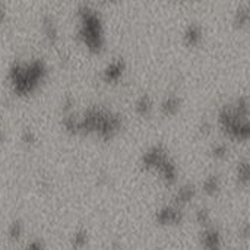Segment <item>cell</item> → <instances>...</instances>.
I'll use <instances>...</instances> for the list:
<instances>
[{"label": "cell", "mask_w": 250, "mask_h": 250, "mask_svg": "<svg viewBox=\"0 0 250 250\" xmlns=\"http://www.w3.org/2000/svg\"><path fill=\"white\" fill-rule=\"evenodd\" d=\"M248 22H249V4L242 3L234 12V23L236 26L242 28V26H246Z\"/></svg>", "instance_id": "d6986e66"}, {"label": "cell", "mask_w": 250, "mask_h": 250, "mask_svg": "<svg viewBox=\"0 0 250 250\" xmlns=\"http://www.w3.org/2000/svg\"><path fill=\"white\" fill-rule=\"evenodd\" d=\"M41 31L45 37V40L51 44H56L59 40V26L53 15H44L41 19Z\"/></svg>", "instance_id": "8fae6325"}, {"label": "cell", "mask_w": 250, "mask_h": 250, "mask_svg": "<svg viewBox=\"0 0 250 250\" xmlns=\"http://www.w3.org/2000/svg\"><path fill=\"white\" fill-rule=\"evenodd\" d=\"M125 70H126V60L123 57H114L103 69V79L105 82H108V83L110 82H117L123 76Z\"/></svg>", "instance_id": "ba28073f"}, {"label": "cell", "mask_w": 250, "mask_h": 250, "mask_svg": "<svg viewBox=\"0 0 250 250\" xmlns=\"http://www.w3.org/2000/svg\"><path fill=\"white\" fill-rule=\"evenodd\" d=\"M23 250H47V248H45V245H44L42 240L34 239V240H31V242L25 246V249Z\"/></svg>", "instance_id": "d4e9b609"}, {"label": "cell", "mask_w": 250, "mask_h": 250, "mask_svg": "<svg viewBox=\"0 0 250 250\" xmlns=\"http://www.w3.org/2000/svg\"><path fill=\"white\" fill-rule=\"evenodd\" d=\"M195 217H196V221L199 223L201 227H207V226L212 224V223H211V212H209V209L205 208V207L198 208Z\"/></svg>", "instance_id": "44dd1931"}, {"label": "cell", "mask_w": 250, "mask_h": 250, "mask_svg": "<svg viewBox=\"0 0 250 250\" xmlns=\"http://www.w3.org/2000/svg\"><path fill=\"white\" fill-rule=\"evenodd\" d=\"M152 107H154L152 98H151V95L146 94V92L141 94V95L136 98V101H135V110H136V113H138L139 116H144V117H145V116H149L151 111H152Z\"/></svg>", "instance_id": "5bb4252c"}, {"label": "cell", "mask_w": 250, "mask_h": 250, "mask_svg": "<svg viewBox=\"0 0 250 250\" xmlns=\"http://www.w3.org/2000/svg\"><path fill=\"white\" fill-rule=\"evenodd\" d=\"M199 240L204 250H224V240H223L221 230L214 224L202 227Z\"/></svg>", "instance_id": "52a82bcc"}, {"label": "cell", "mask_w": 250, "mask_h": 250, "mask_svg": "<svg viewBox=\"0 0 250 250\" xmlns=\"http://www.w3.org/2000/svg\"><path fill=\"white\" fill-rule=\"evenodd\" d=\"M73 104H75L73 97H72L70 94H66V95L63 97V103H62V105H63V113H64V114H66V113H70L72 108H73Z\"/></svg>", "instance_id": "cb8c5ba5"}, {"label": "cell", "mask_w": 250, "mask_h": 250, "mask_svg": "<svg viewBox=\"0 0 250 250\" xmlns=\"http://www.w3.org/2000/svg\"><path fill=\"white\" fill-rule=\"evenodd\" d=\"M249 101L240 95L231 104H224L218 111V123L224 133L231 139L246 141L249 138Z\"/></svg>", "instance_id": "3957f363"}, {"label": "cell", "mask_w": 250, "mask_h": 250, "mask_svg": "<svg viewBox=\"0 0 250 250\" xmlns=\"http://www.w3.org/2000/svg\"><path fill=\"white\" fill-rule=\"evenodd\" d=\"M25 231V226L21 220H13L9 226H7V239L10 242H19L21 237L23 236Z\"/></svg>", "instance_id": "e0dca14e"}, {"label": "cell", "mask_w": 250, "mask_h": 250, "mask_svg": "<svg viewBox=\"0 0 250 250\" xmlns=\"http://www.w3.org/2000/svg\"><path fill=\"white\" fill-rule=\"evenodd\" d=\"M202 37H204V29L199 23L196 22H192L189 23L185 31H183V41L186 45L189 47H196L201 44L202 41Z\"/></svg>", "instance_id": "7c38bea8"}, {"label": "cell", "mask_w": 250, "mask_h": 250, "mask_svg": "<svg viewBox=\"0 0 250 250\" xmlns=\"http://www.w3.org/2000/svg\"><path fill=\"white\" fill-rule=\"evenodd\" d=\"M182 98L177 94H167L161 101V113L166 116H173L180 110Z\"/></svg>", "instance_id": "4fadbf2b"}, {"label": "cell", "mask_w": 250, "mask_h": 250, "mask_svg": "<svg viewBox=\"0 0 250 250\" xmlns=\"http://www.w3.org/2000/svg\"><path fill=\"white\" fill-rule=\"evenodd\" d=\"M88 242H89V234H88L86 229H78L70 237V246L75 250H81L86 248Z\"/></svg>", "instance_id": "2e32d148"}, {"label": "cell", "mask_w": 250, "mask_h": 250, "mask_svg": "<svg viewBox=\"0 0 250 250\" xmlns=\"http://www.w3.org/2000/svg\"><path fill=\"white\" fill-rule=\"evenodd\" d=\"M47 75L48 66L41 57L13 60L7 69V81L16 95H29L37 91Z\"/></svg>", "instance_id": "6da1fadb"}, {"label": "cell", "mask_w": 250, "mask_h": 250, "mask_svg": "<svg viewBox=\"0 0 250 250\" xmlns=\"http://www.w3.org/2000/svg\"><path fill=\"white\" fill-rule=\"evenodd\" d=\"M199 130H201L204 135L209 133V132H211V123H209L207 119H204V120L201 122V125H199Z\"/></svg>", "instance_id": "484cf974"}, {"label": "cell", "mask_w": 250, "mask_h": 250, "mask_svg": "<svg viewBox=\"0 0 250 250\" xmlns=\"http://www.w3.org/2000/svg\"><path fill=\"white\" fill-rule=\"evenodd\" d=\"M221 188V177L217 174V173H211L208 174L204 182H202V190L208 195V196H212L215 193H218Z\"/></svg>", "instance_id": "9a60e30c"}, {"label": "cell", "mask_w": 250, "mask_h": 250, "mask_svg": "<svg viewBox=\"0 0 250 250\" xmlns=\"http://www.w3.org/2000/svg\"><path fill=\"white\" fill-rule=\"evenodd\" d=\"M157 171L161 174V179L164 180L166 185H174L177 182V166L176 161L168 155L157 168Z\"/></svg>", "instance_id": "9c48e42d"}, {"label": "cell", "mask_w": 250, "mask_h": 250, "mask_svg": "<svg viewBox=\"0 0 250 250\" xmlns=\"http://www.w3.org/2000/svg\"><path fill=\"white\" fill-rule=\"evenodd\" d=\"M236 177L240 185L246 186L249 183V160L242 158L236 166Z\"/></svg>", "instance_id": "ac0fdd59"}, {"label": "cell", "mask_w": 250, "mask_h": 250, "mask_svg": "<svg viewBox=\"0 0 250 250\" xmlns=\"http://www.w3.org/2000/svg\"><path fill=\"white\" fill-rule=\"evenodd\" d=\"M64 129L69 132V133H78V114H75L73 111L70 113H66L63 116V120H62Z\"/></svg>", "instance_id": "ffe728a7"}, {"label": "cell", "mask_w": 250, "mask_h": 250, "mask_svg": "<svg viewBox=\"0 0 250 250\" xmlns=\"http://www.w3.org/2000/svg\"><path fill=\"white\" fill-rule=\"evenodd\" d=\"M21 139L23 141V144H26V145H32V144H35V142H37V133H35L32 129L25 127V129L22 130V133H21Z\"/></svg>", "instance_id": "603a6c76"}, {"label": "cell", "mask_w": 250, "mask_h": 250, "mask_svg": "<svg viewBox=\"0 0 250 250\" xmlns=\"http://www.w3.org/2000/svg\"><path fill=\"white\" fill-rule=\"evenodd\" d=\"M79 21L76 35L92 53H100L105 45L104 25L101 13L91 4H81L76 10Z\"/></svg>", "instance_id": "277c9868"}, {"label": "cell", "mask_w": 250, "mask_h": 250, "mask_svg": "<svg viewBox=\"0 0 250 250\" xmlns=\"http://www.w3.org/2000/svg\"><path fill=\"white\" fill-rule=\"evenodd\" d=\"M183 220H185L183 208H180V207H177L174 204L163 205L155 212V221L160 226H166V227L179 226V224L183 223Z\"/></svg>", "instance_id": "8992f818"}, {"label": "cell", "mask_w": 250, "mask_h": 250, "mask_svg": "<svg viewBox=\"0 0 250 250\" xmlns=\"http://www.w3.org/2000/svg\"><path fill=\"white\" fill-rule=\"evenodd\" d=\"M196 195V188L190 183H186V185H182L176 189L174 195H173V202L174 205L183 208L186 204H189Z\"/></svg>", "instance_id": "30bf717a"}, {"label": "cell", "mask_w": 250, "mask_h": 250, "mask_svg": "<svg viewBox=\"0 0 250 250\" xmlns=\"http://www.w3.org/2000/svg\"><path fill=\"white\" fill-rule=\"evenodd\" d=\"M1 136H3V132H1V127H0V141H1Z\"/></svg>", "instance_id": "83f0119b"}, {"label": "cell", "mask_w": 250, "mask_h": 250, "mask_svg": "<svg viewBox=\"0 0 250 250\" xmlns=\"http://www.w3.org/2000/svg\"><path fill=\"white\" fill-rule=\"evenodd\" d=\"M123 126V116L103 105H89L78 114V133H97L103 139H111Z\"/></svg>", "instance_id": "7a4b0ae2"}, {"label": "cell", "mask_w": 250, "mask_h": 250, "mask_svg": "<svg viewBox=\"0 0 250 250\" xmlns=\"http://www.w3.org/2000/svg\"><path fill=\"white\" fill-rule=\"evenodd\" d=\"M168 155L170 154L163 144H154L142 152L141 164L145 170H157Z\"/></svg>", "instance_id": "5b68a950"}, {"label": "cell", "mask_w": 250, "mask_h": 250, "mask_svg": "<svg viewBox=\"0 0 250 250\" xmlns=\"http://www.w3.org/2000/svg\"><path fill=\"white\" fill-rule=\"evenodd\" d=\"M6 19V7L0 3V23H3Z\"/></svg>", "instance_id": "4316f807"}, {"label": "cell", "mask_w": 250, "mask_h": 250, "mask_svg": "<svg viewBox=\"0 0 250 250\" xmlns=\"http://www.w3.org/2000/svg\"><path fill=\"white\" fill-rule=\"evenodd\" d=\"M211 154L217 160H224L227 157V154H229L227 144L226 142H217V144H214L212 148H211Z\"/></svg>", "instance_id": "7402d4cb"}]
</instances>
